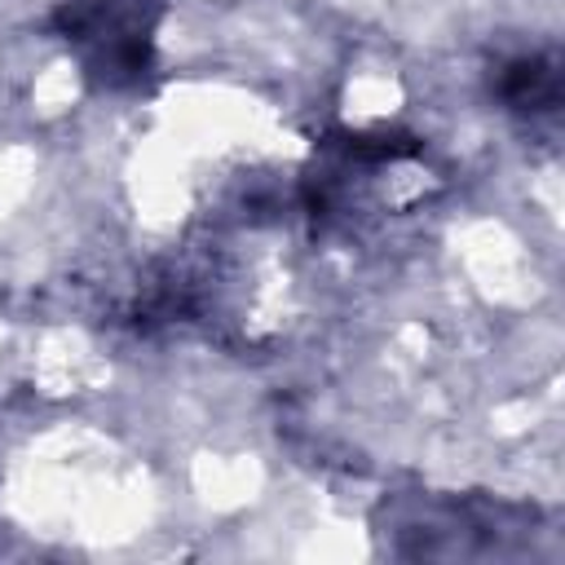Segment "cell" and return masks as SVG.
<instances>
[{
  "instance_id": "obj_1",
  "label": "cell",
  "mask_w": 565,
  "mask_h": 565,
  "mask_svg": "<svg viewBox=\"0 0 565 565\" xmlns=\"http://www.w3.org/2000/svg\"><path fill=\"white\" fill-rule=\"evenodd\" d=\"M53 22L66 40L88 49V62L106 84H128L150 66V22L137 9L110 0H71Z\"/></svg>"
},
{
  "instance_id": "obj_2",
  "label": "cell",
  "mask_w": 565,
  "mask_h": 565,
  "mask_svg": "<svg viewBox=\"0 0 565 565\" xmlns=\"http://www.w3.org/2000/svg\"><path fill=\"white\" fill-rule=\"evenodd\" d=\"M499 93L512 110H552L561 97V71L552 57H521L503 71Z\"/></svg>"
}]
</instances>
